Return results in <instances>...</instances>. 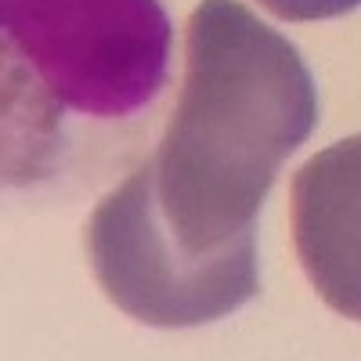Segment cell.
<instances>
[{"mask_svg":"<svg viewBox=\"0 0 361 361\" xmlns=\"http://www.w3.org/2000/svg\"><path fill=\"white\" fill-rule=\"evenodd\" d=\"M318 123V87L300 51L238 0H202L188 22L185 87L148 159L156 199L195 253L257 235L282 163Z\"/></svg>","mask_w":361,"mask_h":361,"instance_id":"obj_1","label":"cell"},{"mask_svg":"<svg viewBox=\"0 0 361 361\" xmlns=\"http://www.w3.org/2000/svg\"><path fill=\"white\" fill-rule=\"evenodd\" d=\"M87 257L112 304L156 329H188L228 318L260 293L257 235L195 253L170 231L152 163L109 192L87 224Z\"/></svg>","mask_w":361,"mask_h":361,"instance_id":"obj_2","label":"cell"},{"mask_svg":"<svg viewBox=\"0 0 361 361\" xmlns=\"http://www.w3.org/2000/svg\"><path fill=\"white\" fill-rule=\"evenodd\" d=\"M4 37L73 112L116 119L152 102L170 69L163 0H4Z\"/></svg>","mask_w":361,"mask_h":361,"instance_id":"obj_3","label":"cell"},{"mask_svg":"<svg viewBox=\"0 0 361 361\" xmlns=\"http://www.w3.org/2000/svg\"><path fill=\"white\" fill-rule=\"evenodd\" d=\"M357 137L318 152L293 180V231L307 279L325 304L357 318Z\"/></svg>","mask_w":361,"mask_h":361,"instance_id":"obj_4","label":"cell"},{"mask_svg":"<svg viewBox=\"0 0 361 361\" xmlns=\"http://www.w3.org/2000/svg\"><path fill=\"white\" fill-rule=\"evenodd\" d=\"M66 152V116L18 47L0 37V188L54 177Z\"/></svg>","mask_w":361,"mask_h":361,"instance_id":"obj_5","label":"cell"},{"mask_svg":"<svg viewBox=\"0 0 361 361\" xmlns=\"http://www.w3.org/2000/svg\"><path fill=\"white\" fill-rule=\"evenodd\" d=\"M260 4L286 22H322L354 11L357 0H260Z\"/></svg>","mask_w":361,"mask_h":361,"instance_id":"obj_6","label":"cell"},{"mask_svg":"<svg viewBox=\"0 0 361 361\" xmlns=\"http://www.w3.org/2000/svg\"><path fill=\"white\" fill-rule=\"evenodd\" d=\"M0 22H4V0H0Z\"/></svg>","mask_w":361,"mask_h":361,"instance_id":"obj_7","label":"cell"}]
</instances>
